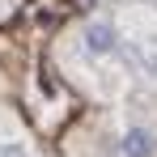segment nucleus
I'll return each mask as SVG.
<instances>
[{"label":"nucleus","mask_w":157,"mask_h":157,"mask_svg":"<svg viewBox=\"0 0 157 157\" xmlns=\"http://www.w3.org/2000/svg\"><path fill=\"white\" fill-rule=\"evenodd\" d=\"M136 68H140V77L149 81V85H157V43H136Z\"/></svg>","instance_id":"3"},{"label":"nucleus","mask_w":157,"mask_h":157,"mask_svg":"<svg viewBox=\"0 0 157 157\" xmlns=\"http://www.w3.org/2000/svg\"><path fill=\"white\" fill-rule=\"evenodd\" d=\"M119 47H123L119 21H110V17H89V21L81 26V51L89 55V59H115Z\"/></svg>","instance_id":"1"},{"label":"nucleus","mask_w":157,"mask_h":157,"mask_svg":"<svg viewBox=\"0 0 157 157\" xmlns=\"http://www.w3.org/2000/svg\"><path fill=\"white\" fill-rule=\"evenodd\" d=\"M115 157H157V123L128 119L115 140Z\"/></svg>","instance_id":"2"},{"label":"nucleus","mask_w":157,"mask_h":157,"mask_svg":"<svg viewBox=\"0 0 157 157\" xmlns=\"http://www.w3.org/2000/svg\"><path fill=\"white\" fill-rule=\"evenodd\" d=\"M0 157H34V149H30L26 136H4L0 140Z\"/></svg>","instance_id":"4"}]
</instances>
